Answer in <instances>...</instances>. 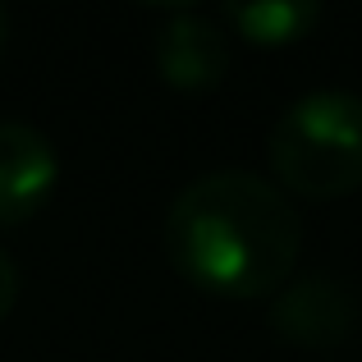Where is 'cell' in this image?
<instances>
[{
    "instance_id": "6da1fadb",
    "label": "cell",
    "mask_w": 362,
    "mask_h": 362,
    "mask_svg": "<svg viewBox=\"0 0 362 362\" xmlns=\"http://www.w3.org/2000/svg\"><path fill=\"white\" fill-rule=\"evenodd\" d=\"M165 252L188 284L216 298H266L293 275L303 221L289 193L252 170H211L175 193Z\"/></svg>"
},
{
    "instance_id": "7a4b0ae2",
    "label": "cell",
    "mask_w": 362,
    "mask_h": 362,
    "mask_svg": "<svg viewBox=\"0 0 362 362\" xmlns=\"http://www.w3.org/2000/svg\"><path fill=\"white\" fill-rule=\"evenodd\" d=\"M266 156L275 179L312 202L362 188V97L339 88L298 97L275 119Z\"/></svg>"
},
{
    "instance_id": "3957f363",
    "label": "cell",
    "mask_w": 362,
    "mask_h": 362,
    "mask_svg": "<svg viewBox=\"0 0 362 362\" xmlns=\"http://www.w3.org/2000/svg\"><path fill=\"white\" fill-rule=\"evenodd\" d=\"M358 326V293L330 271L284 280L271 298V330L298 349H339Z\"/></svg>"
},
{
    "instance_id": "277c9868",
    "label": "cell",
    "mask_w": 362,
    "mask_h": 362,
    "mask_svg": "<svg viewBox=\"0 0 362 362\" xmlns=\"http://www.w3.org/2000/svg\"><path fill=\"white\" fill-rule=\"evenodd\" d=\"M60 179V160L42 129L23 119H0V230L37 216Z\"/></svg>"
},
{
    "instance_id": "5b68a950",
    "label": "cell",
    "mask_w": 362,
    "mask_h": 362,
    "mask_svg": "<svg viewBox=\"0 0 362 362\" xmlns=\"http://www.w3.org/2000/svg\"><path fill=\"white\" fill-rule=\"evenodd\" d=\"M151 60L175 92H211L230 69V37L221 23L193 9H179L175 18L160 23L156 42H151Z\"/></svg>"
},
{
    "instance_id": "8992f818",
    "label": "cell",
    "mask_w": 362,
    "mask_h": 362,
    "mask_svg": "<svg viewBox=\"0 0 362 362\" xmlns=\"http://www.w3.org/2000/svg\"><path fill=\"white\" fill-rule=\"evenodd\" d=\"M230 28L252 46H293L317 28L321 0H225Z\"/></svg>"
},
{
    "instance_id": "52a82bcc",
    "label": "cell",
    "mask_w": 362,
    "mask_h": 362,
    "mask_svg": "<svg viewBox=\"0 0 362 362\" xmlns=\"http://www.w3.org/2000/svg\"><path fill=\"white\" fill-rule=\"evenodd\" d=\"M14 303H18V266H14V257L0 247V321L14 312Z\"/></svg>"
},
{
    "instance_id": "ba28073f",
    "label": "cell",
    "mask_w": 362,
    "mask_h": 362,
    "mask_svg": "<svg viewBox=\"0 0 362 362\" xmlns=\"http://www.w3.org/2000/svg\"><path fill=\"white\" fill-rule=\"evenodd\" d=\"M142 5H165V9H184V5H197V0H142Z\"/></svg>"
},
{
    "instance_id": "9c48e42d",
    "label": "cell",
    "mask_w": 362,
    "mask_h": 362,
    "mask_svg": "<svg viewBox=\"0 0 362 362\" xmlns=\"http://www.w3.org/2000/svg\"><path fill=\"white\" fill-rule=\"evenodd\" d=\"M5 33H9V9H5V0H0V42H5Z\"/></svg>"
}]
</instances>
